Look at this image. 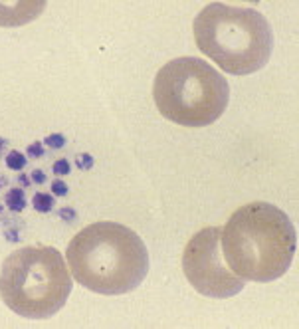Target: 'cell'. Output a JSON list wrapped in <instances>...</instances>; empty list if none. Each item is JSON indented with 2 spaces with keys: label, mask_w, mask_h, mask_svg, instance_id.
<instances>
[{
  "label": "cell",
  "mask_w": 299,
  "mask_h": 329,
  "mask_svg": "<svg viewBox=\"0 0 299 329\" xmlns=\"http://www.w3.org/2000/svg\"><path fill=\"white\" fill-rule=\"evenodd\" d=\"M66 260L50 246H24L4 260L0 297L22 317L48 319L62 310L72 293Z\"/></svg>",
  "instance_id": "cell-5"
},
{
  "label": "cell",
  "mask_w": 299,
  "mask_h": 329,
  "mask_svg": "<svg viewBox=\"0 0 299 329\" xmlns=\"http://www.w3.org/2000/svg\"><path fill=\"white\" fill-rule=\"evenodd\" d=\"M54 202H56V199L50 197L48 193H36L34 199H32V206H34L36 212L46 214V212H50V210L54 208Z\"/></svg>",
  "instance_id": "cell-9"
},
{
  "label": "cell",
  "mask_w": 299,
  "mask_h": 329,
  "mask_svg": "<svg viewBox=\"0 0 299 329\" xmlns=\"http://www.w3.org/2000/svg\"><path fill=\"white\" fill-rule=\"evenodd\" d=\"M68 184H66V181H54L52 183V195L54 197H66L68 195Z\"/></svg>",
  "instance_id": "cell-15"
},
{
  "label": "cell",
  "mask_w": 299,
  "mask_h": 329,
  "mask_svg": "<svg viewBox=\"0 0 299 329\" xmlns=\"http://www.w3.org/2000/svg\"><path fill=\"white\" fill-rule=\"evenodd\" d=\"M46 8L44 0L0 2V26H22L38 18Z\"/></svg>",
  "instance_id": "cell-7"
},
{
  "label": "cell",
  "mask_w": 299,
  "mask_h": 329,
  "mask_svg": "<svg viewBox=\"0 0 299 329\" xmlns=\"http://www.w3.org/2000/svg\"><path fill=\"white\" fill-rule=\"evenodd\" d=\"M6 208L12 210V212H22L26 208V197H24V188H10L8 195H6Z\"/></svg>",
  "instance_id": "cell-8"
},
{
  "label": "cell",
  "mask_w": 299,
  "mask_h": 329,
  "mask_svg": "<svg viewBox=\"0 0 299 329\" xmlns=\"http://www.w3.org/2000/svg\"><path fill=\"white\" fill-rule=\"evenodd\" d=\"M75 163H77V169L89 171V169L94 167V157H92V155H87V153H83V155H77Z\"/></svg>",
  "instance_id": "cell-14"
},
{
  "label": "cell",
  "mask_w": 299,
  "mask_h": 329,
  "mask_svg": "<svg viewBox=\"0 0 299 329\" xmlns=\"http://www.w3.org/2000/svg\"><path fill=\"white\" fill-rule=\"evenodd\" d=\"M52 171H54V175L56 177H64V175H70V171H72V164L68 159H57L54 167H52Z\"/></svg>",
  "instance_id": "cell-11"
},
{
  "label": "cell",
  "mask_w": 299,
  "mask_h": 329,
  "mask_svg": "<svg viewBox=\"0 0 299 329\" xmlns=\"http://www.w3.org/2000/svg\"><path fill=\"white\" fill-rule=\"evenodd\" d=\"M220 248L226 266L244 282H274L287 274L297 234L281 208L254 201L232 212L220 230Z\"/></svg>",
  "instance_id": "cell-1"
},
{
  "label": "cell",
  "mask_w": 299,
  "mask_h": 329,
  "mask_svg": "<svg viewBox=\"0 0 299 329\" xmlns=\"http://www.w3.org/2000/svg\"><path fill=\"white\" fill-rule=\"evenodd\" d=\"M30 181H34L36 184H44L46 181H48V177H46V173H44V171L34 169V171H32V175H30Z\"/></svg>",
  "instance_id": "cell-16"
},
{
  "label": "cell",
  "mask_w": 299,
  "mask_h": 329,
  "mask_svg": "<svg viewBox=\"0 0 299 329\" xmlns=\"http://www.w3.org/2000/svg\"><path fill=\"white\" fill-rule=\"evenodd\" d=\"M220 230V226H206L188 240L183 252V272L198 293L224 299L242 292L246 282L226 266Z\"/></svg>",
  "instance_id": "cell-6"
},
{
  "label": "cell",
  "mask_w": 299,
  "mask_h": 329,
  "mask_svg": "<svg viewBox=\"0 0 299 329\" xmlns=\"http://www.w3.org/2000/svg\"><path fill=\"white\" fill-rule=\"evenodd\" d=\"M59 216L64 220H70V222H74L75 218H77V214L74 212V208H62L59 210Z\"/></svg>",
  "instance_id": "cell-17"
},
{
  "label": "cell",
  "mask_w": 299,
  "mask_h": 329,
  "mask_svg": "<svg viewBox=\"0 0 299 329\" xmlns=\"http://www.w3.org/2000/svg\"><path fill=\"white\" fill-rule=\"evenodd\" d=\"M26 153H28V157H32V159H40V157H44V153H46L44 143L36 141V143H32V145H28Z\"/></svg>",
  "instance_id": "cell-13"
},
{
  "label": "cell",
  "mask_w": 299,
  "mask_h": 329,
  "mask_svg": "<svg viewBox=\"0 0 299 329\" xmlns=\"http://www.w3.org/2000/svg\"><path fill=\"white\" fill-rule=\"evenodd\" d=\"M44 145H48L50 149H62V147L66 145V137H64V135H59V133H52V135H48V137H46Z\"/></svg>",
  "instance_id": "cell-12"
},
{
  "label": "cell",
  "mask_w": 299,
  "mask_h": 329,
  "mask_svg": "<svg viewBox=\"0 0 299 329\" xmlns=\"http://www.w3.org/2000/svg\"><path fill=\"white\" fill-rule=\"evenodd\" d=\"M153 99L159 113L185 127H206L222 117L230 88L224 75L202 58L183 56L155 75Z\"/></svg>",
  "instance_id": "cell-4"
},
{
  "label": "cell",
  "mask_w": 299,
  "mask_h": 329,
  "mask_svg": "<svg viewBox=\"0 0 299 329\" xmlns=\"http://www.w3.org/2000/svg\"><path fill=\"white\" fill-rule=\"evenodd\" d=\"M66 260L75 280L101 295L133 292L149 274V252L139 234L109 220L81 228L68 244Z\"/></svg>",
  "instance_id": "cell-2"
},
{
  "label": "cell",
  "mask_w": 299,
  "mask_h": 329,
  "mask_svg": "<svg viewBox=\"0 0 299 329\" xmlns=\"http://www.w3.org/2000/svg\"><path fill=\"white\" fill-rule=\"evenodd\" d=\"M0 212H2V204H0Z\"/></svg>",
  "instance_id": "cell-20"
},
{
  "label": "cell",
  "mask_w": 299,
  "mask_h": 329,
  "mask_svg": "<svg viewBox=\"0 0 299 329\" xmlns=\"http://www.w3.org/2000/svg\"><path fill=\"white\" fill-rule=\"evenodd\" d=\"M4 147H6V139H2V137H0V153L4 151Z\"/></svg>",
  "instance_id": "cell-19"
},
{
  "label": "cell",
  "mask_w": 299,
  "mask_h": 329,
  "mask_svg": "<svg viewBox=\"0 0 299 329\" xmlns=\"http://www.w3.org/2000/svg\"><path fill=\"white\" fill-rule=\"evenodd\" d=\"M6 164H8V169H12V171H22V169L26 167V155H22L18 151H10V153L6 155Z\"/></svg>",
  "instance_id": "cell-10"
},
{
  "label": "cell",
  "mask_w": 299,
  "mask_h": 329,
  "mask_svg": "<svg viewBox=\"0 0 299 329\" xmlns=\"http://www.w3.org/2000/svg\"><path fill=\"white\" fill-rule=\"evenodd\" d=\"M192 32L198 50L232 75L262 70L274 48L272 28L254 8L210 2L194 18Z\"/></svg>",
  "instance_id": "cell-3"
},
{
  "label": "cell",
  "mask_w": 299,
  "mask_h": 329,
  "mask_svg": "<svg viewBox=\"0 0 299 329\" xmlns=\"http://www.w3.org/2000/svg\"><path fill=\"white\" fill-rule=\"evenodd\" d=\"M18 181H20V186H22V188H26V186H30V183H32L28 175H20V177H18Z\"/></svg>",
  "instance_id": "cell-18"
}]
</instances>
